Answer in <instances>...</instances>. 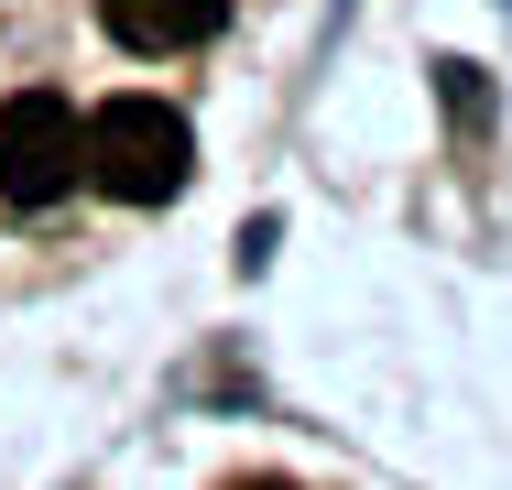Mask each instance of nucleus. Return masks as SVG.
<instances>
[{"label": "nucleus", "mask_w": 512, "mask_h": 490, "mask_svg": "<svg viewBox=\"0 0 512 490\" xmlns=\"http://www.w3.org/2000/svg\"><path fill=\"white\" fill-rule=\"evenodd\" d=\"M77 175L99 196H120V207H164V196H186V175H197V131L164 98H109V109H88V131H77Z\"/></svg>", "instance_id": "f257e3e1"}, {"label": "nucleus", "mask_w": 512, "mask_h": 490, "mask_svg": "<svg viewBox=\"0 0 512 490\" xmlns=\"http://www.w3.org/2000/svg\"><path fill=\"white\" fill-rule=\"evenodd\" d=\"M77 98L66 88H22L0 109V196L11 207H55V196L77 186Z\"/></svg>", "instance_id": "f03ea898"}, {"label": "nucleus", "mask_w": 512, "mask_h": 490, "mask_svg": "<svg viewBox=\"0 0 512 490\" xmlns=\"http://www.w3.org/2000/svg\"><path fill=\"white\" fill-rule=\"evenodd\" d=\"M99 22L131 55H175V44H207L229 22V0H99Z\"/></svg>", "instance_id": "7ed1b4c3"}, {"label": "nucleus", "mask_w": 512, "mask_h": 490, "mask_svg": "<svg viewBox=\"0 0 512 490\" xmlns=\"http://www.w3.org/2000/svg\"><path fill=\"white\" fill-rule=\"evenodd\" d=\"M447 109H458V120H480V109H491V88H480V66H447Z\"/></svg>", "instance_id": "20e7f679"}, {"label": "nucleus", "mask_w": 512, "mask_h": 490, "mask_svg": "<svg viewBox=\"0 0 512 490\" xmlns=\"http://www.w3.org/2000/svg\"><path fill=\"white\" fill-rule=\"evenodd\" d=\"M229 490H284V480H229Z\"/></svg>", "instance_id": "39448f33"}]
</instances>
